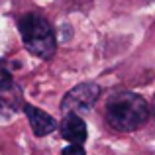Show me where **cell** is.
Returning <instances> with one entry per match:
<instances>
[{
	"mask_svg": "<svg viewBox=\"0 0 155 155\" xmlns=\"http://www.w3.org/2000/svg\"><path fill=\"white\" fill-rule=\"evenodd\" d=\"M149 114V104L136 92H116L108 98L104 108L106 122L116 132H134L147 122Z\"/></svg>",
	"mask_w": 155,
	"mask_h": 155,
	"instance_id": "1",
	"label": "cell"
},
{
	"mask_svg": "<svg viewBox=\"0 0 155 155\" xmlns=\"http://www.w3.org/2000/svg\"><path fill=\"white\" fill-rule=\"evenodd\" d=\"M18 28L22 34L24 45L28 51L39 59H51L55 53L57 41L51 24L39 14H24L18 20Z\"/></svg>",
	"mask_w": 155,
	"mask_h": 155,
	"instance_id": "2",
	"label": "cell"
},
{
	"mask_svg": "<svg viewBox=\"0 0 155 155\" xmlns=\"http://www.w3.org/2000/svg\"><path fill=\"white\" fill-rule=\"evenodd\" d=\"M98 96H100V87L96 83H81L63 96L61 112L65 116H69V114H75V116L87 114L96 104Z\"/></svg>",
	"mask_w": 155,
	"mask_h": 155,
	"instance_id": "3",
	"label": "cell"
},
{
	"mask_svg": "<svg viewBox=\"0 0 155 155\" xmlns=\"http://www.w3.org/2000/svg\"><path fill=\"white\" fill-rule=\"evenodd\" d=\"M22 88L12 79V69L8 63L0 61V118L6 120L16 114L22 106Z\"/></svg>",
	"mask_w": 155,
	"mask_h": 155,
	"instance_id": "4",
	"label": "cell"
},
{
	"mask_svg": "<svg viewBox=\"0 0 155 155\" xmlns=\"http://www.w3.org/2000/svg\"><path fill=\"white\" fill-rule=\"evenodd\" d=\"M24 112H26L28 120H30V126H31V132L35 134L38 137H43L47 134H51L53 130L57 128V122L53 120L47 112L35 108L31 104H24Z\"/></svg>",
	"mask_w": 155,
	"mask_h": 155,
	"instance_id": "5",
	"label": "cell"
},
{
	"mask_svg": "<svg viewBox=\"0 0 155 155\" xmlns=\"http://www.w3.org/2000/svg\"><path fill=\"white\" fill-rule=\"evenodd\" d=\"M61 136L65 137L71 143H84L87 141V124L81 116H75V114H69L65 116V120L61 122Z\"/></svg>",
	"mask_w": 155,
	"mask_h": 155,
	"instance_id": "6",
	"label": "cell"
},
{
	"mask_svg": "<svg viewBox=\"0 0 155 155\" xmlns=\"http://www.w3.org/2000/svg\"><path fill=\"white\" fill-rule=\"evenodd\" d=\"M61 155H87L84 153V147L83 145H77V143H71L61 151Z\"/></svg>",
	"mask_w": 155,
	"mask_h": 155,
	"instance_id": "7",
	"label": "cell"
},
{
	"mask_svg": "<svg viewBox=\"0 0 155 155\" xmlns=\"http://www.w3.org/2000/svg\"><path fill=\"white\" fill-rule=\"evenodd\" d=\"M151 112H153V116H155V96H153V108H151Z\"/></svg>",
	"mask_w": 155,
	"mask_h": 155,
	"instance_id": "8",
	"label": "cell"
}]
</instances>
